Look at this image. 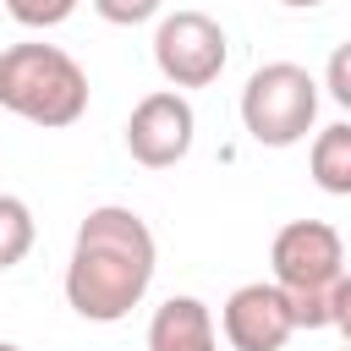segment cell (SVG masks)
I'll return each mask as SVG.
<instances>
[{"label": "cell", "instance_id": "1", "mask_svg": "<svg viewBox=\"0 0 351 351\" xmlns=\"http://www.w3.org/2000/svg\"><path fill=\"white\" fill-rule=\"evenodd\" d=\"M154 263H159L154 230L132 208H121V203L93 208L77 225L71 263H66V302H71V313L88 318V324H121L148 296Z\"/></svg>", "mask_w": 351, "mask_h": 351}, {"label": "cell", "instance_id": "2", "mask_svg": "<svg viewBox=\"0 0 351 351\" xmlns=\"http://www.w3.org/2000/svg\"><path fill=\"white\" fill-rule=\"evenodd\" d=\"M0 110L55 132L88 115V71L60 44H11L0 55Z\"/></svg>", "mask_w": 351, "mask_h": 351}, {"label": "cell", "instance_id": "3", "mask_svg": "<svg viewBox=\"0 0 351 351\" xmlns=\"http://www.w3.org/2000/svg\"><path fill=\"white\" fill-rule=\"evenodd\" d=\"M269 263H274V285L285 291V302H291V313H296V329H324V324H329L335 285L346 280L340 230L324 225V219H291V225L274 236Z\"/></svg>", "mask_w": 351, "mask_h": 351}, {"label": "cell", "instance_id": "4", "mask_svg": "<svg viewBox=\"0 0 351 351\" xmlns=\"http://www.w3.org/2000/svg\"><path fill=\"white\" fill-rule=\"evenodd\" d=\"M318 121V82L296 60H269L241 88V126L263 148H291Z\"/></svg>", "mask_w": 351, "mask_h": 351}, {"label": "cell", "instance_id": "5", "mask_svg": "<svg viewBox=\"0 0 351 351\" xmlns=\"http://www.w3.org/2000/svg\"><path fill=\"white\" fill-rule=\"evenodd\" d=\"M230 60V38L208 11H170L154 33V66L170 88H208Z\"/></svg>", "mask_w": 351, "mask_h": 351}, {"label": "cell", "instance_id": "6", "mask_svg": "<svg viewBox=\"0 0 351 351\" xmlns=\"http://www.w3.org/2000/svg\"><path fill=\"white\" fill-rule=\"evenodd\" d=\"M192 137H197V115H192V104H186L181 88H159V93L137 99L132 115H126V148L148 170L181 165L192 154Z\"/></svg>", "mask_w": 351, "mask_h": 351}, {"label": "cell", "instance_id": "7", "mask_svg": "<svg viewBox=\"0 0 351 351\" xmlns=\"http://www.w3.org/2000/svg\"><path fill=\"white\" fill-rule=\"evenodd\" d=\"M225 340L236 351H280L291 335H296V313L285 302V291L274 280H252V285H236L225 296Z\"/></svg>", "mask_w": 351, "mask_h": 351}, {"label": "cell", "instance_id": "8", "mask_svg": "<svg viewBox=\"0 0 351 351\" xmlns=\"http://www.w3.org/2000/svg\"><path fill=\"white\" fill-rule=\"evenodd\" d=\"M148 351H219L214 313L197 296H170L148 324Z\"/></svg>", "mask_w": 351, "mask_h": 351}, {"label": "cell", "instance_id": "9", "mask_svg": "<svg viewBox=\"0 0 351 351\" xmlns=\"http://www.w3.org/2000/svg\"><path fill=\"white\" fill-rule=\"evenodd\" d=\"M307 170L329 197H351V121H335V126H324L313 137Z\"/></svg>", "mask_w": 351, "mask_h": 351}, {"label": "cell", "instance_id": "10", "mask_svg": "<svg viewBox=\"0 0 351 351\" xmlns=\"http://www.w3.org/2000/svg\"><path fill=\"white\" fill-rule=\"evenodd\" d=\"M33 208L22 203V197H11V192H0V269H11V263H22L27 252H33Z\"/></svg>", "mask_w": 351, "mask_h": 351}, {"label": "cell", "instance_id": "11", "mask_svg": "<svg viewBox=\"0 0 351 351\" xmlns=\"http://www.w3.org/2000/svg\"><path fill=\"white\" fill-rule=\"evenodd\" d=\"M5 11H11L22 27H60V22L77 11V0H5Z\"/></svg>", "mask_w": 351, "mask_h": 351}, {"label": "cell", "instance_id": "12", "mask_svg": "<svg viewBox=\"0 0 351 351\" xmlns=\"http://www.w3.org/2000/svg\"><path fill=\"white\" fill-rule=\"evenodd\" d=\"M159 5H165V0H93V11H99L104 22H115V27H137V22L159 16Z\"/></svg>", "mask_w": 351, "mask_h": 351}, {"label": "cell", "instance_id": "13", "mask_svg": "<svg viewBox=\"0 0 351 351\" xmlns=\"http://www.w3.org/2000/svg\"><path fill=\"white\" fill-rule=\"evenodd\" d=\"M324 88H329V99H335L340 110H351V38L329 55V66H324Z\"/></svg>", "mask_w": 351, "mask_h": 351}, {"label": "cell", "instance_id": "14", "mask_svg": "<svg viewBox=\"0 0 351 351\" xmlns=\"http://www.w3.org/2000/svg\"><path fill=\"white\" fill-rule=\"evenodd\" d=\"M329 324H335V329L351 340V274L335 285V302H329Z\"/></svg>", "mask_w": 351, "mask_h": 351}, {"label": "cell", "instance_id": "15", "mask_svg": "<svg viewBox=\"0 0 351 351\" xmlns=\"http://www.w3.org/2000/svg\"><path fill=\"white\" fill-rule=\"evenodd\" d=\"M280 5H296V11H313V5H324V0H280Z\"/></svg>", "mask_w": 351, "mask_h": 351}, {"label": "cell", "instance_id": "16", "mask_svg": "<svg viewBox=\"0 0 351 351\" xmlns=\"http://www.w3.org/2000/svg\"><path fill=\"white\" fill-rule=\"evenodd\" d=\"M0 351H22V346H11V340H0Z\"/></svg>", "mask_w": 351, "mask_h": 351}, {"label": "cell", "instance_id": "17", "mask_svg": "<svg viewBox=\"0 0 351 351\" xmlns=\"http://www.w3.org/2000/svg\"><path fill=\"white\" fill-rule=\"evenodd\" d=\"M346 351H351V340H346Z\"/></svg>", "mask_w": 351, "mask_h": 351}]
</instances>
